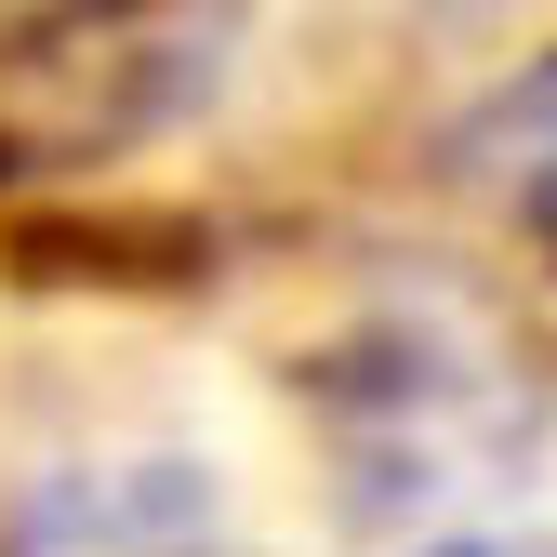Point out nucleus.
Masks as SVG:
<instances>
[{
    "instance_id": "2",
    "label": "nucleus",
    "mask_w": 557,
    "mask_h": 557,
    "mask_svg": "<svg viewBox=\"0 0 557 557\" xmlns=\"http://www.w3.org/2000/svg\"><path fill=\"white\" fill-rule=\"evenodd\" d=\"M451 557H557V544H451Z\"/></svg>"
},
{
    "instance_id": "1",
    "label": "nucleus",
    "mask_w": 557,
    "mask_h": 557,
    "mask_svg": "<svg viewBox=\"0 0 557 557\" xmlns=\"http://www.w3.org/2000/svg\"><path fill=\"white\" fill-rule=\"evenodd\" d=\"M478 186H492V199H505V226L557 265V53L531 66V81H518L492 120H478Z\"/></svg>"
}]
</instances>
